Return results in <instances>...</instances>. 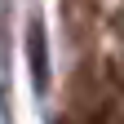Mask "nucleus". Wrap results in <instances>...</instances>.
<instances>
[{
    "instance_id": "1",
    "label": "nucleus",
    "mask_w": 124,
    "mask_h": 124,
    "mask_svg": "<svg viewBox=\"0 0 124 124\" xmlns=\"http://www.w3.org/2000/svg\"><path fill=\"white\" fill-rule=\"evenodd\" d=\"M31 71H36V80L44 84V75H49V67H44V31L31 22Z\"/></svg>"
}]
</instances>
